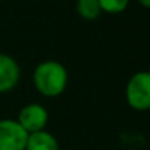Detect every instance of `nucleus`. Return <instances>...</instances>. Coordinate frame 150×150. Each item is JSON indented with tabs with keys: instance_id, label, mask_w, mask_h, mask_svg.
Listing matches in <instances>:
<instances>
[{
	"instance_id": "nucleus-1",
	"label": "nucleus",
	"mask_w": 150,
	"mask_h": 150,
	"mask_svg": "<svg viewBox=\"0 0 150 150\" xmlns=\"http://www.w3.org/2000/svg\"><path fill=\"white\" fill-rule=\"evenodd\" d=\"M33 81L34 87L41 96L57 97L68 86V71L56 60H44L34 69Z\"/></svg>"
},
{
	"instance_id": "nucleus-2",
	"label": "nucleus",
	"mask_w": 150,
	"mask_h": 150,
	"mask_svg": "<svg viewBox=\"0 0 150 150\" xmlns=\"http://www.w3.org/2000/svg\"><path fill=\"white\" fill-rule=\"evenodd\" d=\"M125 99L131 109L144 112L150 110V72H135L125 87Z\"/></svg>"
},
{
	"instance_id": "nucleus-3",
	"label": "nucleus",
	"mask_w": 150,
	"mask_h": 150,
	"mask_svg": "<svg viewBox=\"0 0 150 150\" xmlns=\"http://www.w3.org/2000/svg\"><path fill=\"white\" fill-rule=\"evenodd\" d=\"M28 132L16 119H0V150H25Z\"/></svg>"
},
{
	"instance_id": "nucleus-4",
	"label": "nucleus",
	"mask_w": 150,
	"mask_h": 150,
	"mask_svg": "<svg viewBox=\"0 0 150 150\" xmlns=\"http://www.w3.org/2000/svg\"><path fill=\"white\" fill-rule=\"evenodd\" d=\"M16 121L28 134L43 131L49 122V112L38 103H28L19 110Z\"/></svg>"
},
{
	"instance_id": "nucleus-5",
	"label": "nucleus",
	"mask_w": 150,
	"mask_h": 150,
	"mask_svg": "<svg viewBox=\"0 0 150 150\" xmlns=\"http://www.w3.org/2000/svg\"><path fill=\"white\" fill-rule=\"evenodd\" d=\"M21 78V68L15 57L0 53V94L12 91Z\"/></svg>"
},
{
	"instance_id": "nucleus-6",
	"label": "nucleus",
	"mask_w": 150,
	"mask_h": 150,
	"mask_svg": "<svg viewBox=\"0 0 150 150\" xmlns=\"http://www.w3.org/2000/svg\"><path fill=\"white\" fill-rule=\"evenodd\" d=\"M25 150H60V149L56 137L49 131L43 129L28 134Z\"/></svg>"
},
{
	"instance_id": "nucleus-7",
	"label": "nucleus",
	"mask_w": 150,
	"mask_h": 150,
	"mask_svg": "<svg viewBox=\"0 0 150 150\" xmlns=\"http://www.w3.org/2000/svg\"><path fill=\"white\" fill-rule=\"evenodd\" d=\"M77 13L86 21H96L102 15L99 0H77Z\"/></svg>"
},
{
	"instance_id": "nucleus-8",
	"label": "nucleus",
	"mask_w": 150,
	"mask_h": 150,
	"mask_svg": "<svg viewBox=\"0 0 150 150\" xmlns=\"http://www.w3.org/2000/svg\"><path fill=\"white\" fill-rule=\"evenodd\" d=\"M99 5L102 8V12L116 15V13H122L128 8L129 0H99Z\"/></svg>"
},
{
	"instance_id": "nucleus-9",
	"label": "nucleus",
	"mask_w": 150,
	"mask_h": 150,
	"mask_svg": "<svg viewBox=\"0 0 150 150\" xmlns=\"http://www.w3.org/2000/svg\"><path fill=\"white\" fill-rule=\"evenodd\" d=\"M137 2L143 6V8H146V9H150V0H137Z\"/></svg>"
},
{
	"instance_id": "nucleus-10",
	"label": "nucleus",
	"mask_w": 150,
	"mask_h": 150,
	"mask_svg": "<svg viewBox=\"0 0 150 150\" xmlns=\"http://www.w3.org/2000/svg\"><path fill=\"white\" fill-rule=\"evenodd\" d=\"M0 2H2V0H0Z\"/></svg>"
}]
</instances>
